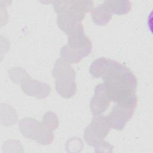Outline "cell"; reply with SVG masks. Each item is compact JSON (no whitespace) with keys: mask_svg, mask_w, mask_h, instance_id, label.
I'll return each instance as SVG.
<instances>
[{"mask_svg":"<svg viewBox=\"0 0 153 153\" xmlns=\"http://www.w3.org/2000/svg\"><path fill=\"white\" fill-rule=\"evenodd\" d=\"M102 78L106 94L110 102L136 107L137 81L135 75L127 67L113 60Z\"/></svg>","mask_w":153,"mask_h":153,"instance_id":"6da1fadb","label":"cell"},{"mask_svg":"<svg viewBox=\"0 0 153 153\" xmlns=\"http://www.w3.org/2000/svg\"><path fill=\"white\" fill-rule=\"evenodd\" d=\"M53 2L57 14V25L66 34L81 23L85 13L91 11L93 5L92 1H54Z\"/></svg>","mask_w":153,"mask_h":153,"instance_id":"7a4b0ae2","label":"cell"},{"mask_svg":"<svg viewBox=\"0 0 153 153\" xmlns=\"http://www.w3.org/2000/svg\"><path fill=\"white\" fill-rule=\"evenodd\" d=\"M52 74L56 79V91L60 96L69 99L75 94V72L69 63L62 59H58L54 64Z\"/></svg>","mask_w":153,"mask_h":153,"instance_id":"3957f363","label":"cell"},{"mask_svg":"<svg viewBox=\"0 0 153 153\" xmlns=\"http://www.w3.org/2000/svg\"><path fill=\"white\" fill-rule=\"evenodd\" d=\"M22 134L27 139L35 140L42 145L50 144L54 139L53 130L32 118H26L19 122Z\"/></svg>","mask_w":153,"mask_h":153,"instance_id":"277c9868","label":"cell"},{"mask_svg":"<svg viewBox=\"0 0 153 153\" xmlns=\"http://www.w3.org/2000/svg\"><path fill=\"white\" fill-rule=\"evenodd\" d=\"M111 127L107 117L102 115H94L91 123L85 130L84 139L88 145L95 147L103 140Z\"/></svg>","mask_w":153,"mask_h":153,"instance_id":"5b68a950","label":"cell"},{"mask_svg":"<svg viewBox=\"0 0 153 153\" xmlns=\"http://www.w3.org/2000/svg\"><path fill=\"white\" fill-rule=\"evenodd\" d=\"M136 107L130 105L117 103L113 106L111 113L106 117L111 127L117 130H121L133 115Z\"/></svg>","mask_w":153,"mask_h":153,"instance_id":"8992f818","label":"cell"},{"mask_svg":"<svg viewBox=\"0 0 153 153\" xmlns=\"http://www.w3.org/2000/svg\"><path fill=\"white\" fill-rule=\"evenodd\" d=\"M92 50L91 41L85 45L79 48H73L68 45H65L61 48V59L69 63H77L84 57L89 55Z\"/></svg>","mask_w":153,"mask_h":153,"instance_id":"52a82bcc","label":"cell"},{"mask_svg":"<svg viewBox=\"0 0 153 153\" xmlns=\"http://www.w3.org/2000/svg\"><path fill=\"white\" fill-rule=\"evenodd\" d=\"M110 101L106 94L103 84H99L94 88V96L90 103V111L93 115H102L109 106Z\"/></svg>","mask_w":153,"mask_h":153,"instance_id":"ba28073f","label":"cell"},{"mask_svg":"<svg viewBox=\"0 0 153 153\" xmlns=\"http://www.w3.org/2000/svg\"><path fill=\"white\" fill-rule=\"evenodd\" d=\"M22 89L26 94L39 99L47 97L51 90L49 85L35 79H30L22 84Z\"/></svg>","mask_w":153,"mask_h":153,"instance_id":"9c48e42d","label":"cell"},{"mask_svg":"<svg viewBox=\"0 0 153 153\" xmlns=\"http://www.w3.org/2000/svg\"><path fill=\"white\" fill-rule=\"evenodd\" d=\"M68 45L73 48H79L90 41L84 34V28L81 23L73 27L67 33Z\"/></svg>","mask_w":153,"mask_h":153,"instance_id":"30bf717a","label":"cell"},{"mask_svg":"<svg viewBox=\"0 0 153 153\" xmlns=\"http://www.w3.org/2000/svg\"><path fill=\"white\" fill-rule=\"evenodd\" d=\"M103 5L109 13L117 15L126 14L131 8V3L127 0L106 1L103 2Z\"/></svg>","mask_w":153,"mask_h":153,"instance_id":"8fae6325","label":"cell"},{"mask_svg":"<svg viewBox=\"0 0 153 153\" xmlns=\"http://www.w3.org/2000/svg\"><path fill=\"white\" fill-rule=\"evenodd\" d=\"M114 60L100 57L94 60L90 65V73L94 78L103 77L109 69Z\"/></svg>","mask_w":153,"mask_h":153,"instance_id":"7c38bea8","label":"cell"},{"mask_svg":"<svg viewBox=\"0 0 153 153\" xmlns=\"http://www.w3.org/2000/svg\"><path fill=\"white\" fill-rule=\"evenodd\" d=\"M91 14L93 22L100 26L106 25L112 18V14L104 7L103 4L93 8Z\"/></svg>","mask_w":153,"mask_h":153,"instance_id":"4fadbf2b","label":"cell"},{"mask_svg":"<svg viewBox=\"0 0 153 153\" xmlns=\"http://www.w3.org/2000/svg\"><path fill=\"white\" fill-rule=\"evenodd\" d=\"M8 75L11 81L22 84L30 79V76L27 72L20 68H11L8 71Z\"/></svg>","mask_w":153,"mask_h":153,"instance_id":"5bb4252c","label":"cell"},{"mask_svg":"<svg viewBox=\"0 0 153 153\" xmlns=\"http://www.w3.org/2000/svg\"><path fill=\"white\" fill-rule=\"evenodd\" d=\"M4 106L5 107V115L1 116V123L4 124L5 126L13 125L17 121V114L11 107L6 104H4Z\"/></svg>","mask_w":153,"mask_h":153,"instance_id":"9a60e30c","label":"cell"},{"mask_svg":"<svg viewBox=\"0 0 153 153\" xmlns=\"http://www.w3.org/2000/svg\"><path fill=\"white\" fill-rule=\"evenodd\" d=\"M42 123L51 130L56 129L59 126V120L56 114L52 112H47L42 117Z\"/></svg>","mask_w":153,"mask_h":153,"instance_id":"2e32d148","label":"cell"},{"mask_svg":"<svg viewBox=\"0 0 153 153\" xmlns=\"http://www.w3.org/2000/svg\"><path fill=\"white\" fill-rule=\"evenodd\" d=\"M95 148V152H112L113 146L108 142L103 140Z\"/></svg>","mask_w":153,"mask_h":153,"instance_id":"e0dca14e","label":"cell"}]
</instances>
